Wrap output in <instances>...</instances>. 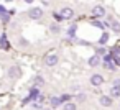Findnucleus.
<instances>
[{
  "label": "nucleus",
  "mask_w": 120,
  "mask_h": 110,
  "mask_svg": "<svg viewBox=\"0 0 120 110\" xmlns=\"http://www.w3.org/2000/svg\"><path fill=\"white\" fill-rule=\"evenodd\" d=\"M28 17H30L31 20H40V18L43 17V10H41L40 7H35V8H31V10L28 12Z\"/></svg>",
  "instance_id": "obj_1"
},
{
  "label": "nucleus",
  "mask_w": 120,
  "mask_h": 110,
  "mask_svg": "<svg viewBox=\"0 0 120 110\" xmlns=\"http://www.w3.org/2000/svg\"><path fill=\"white\" fill-rule=\"evenodd\" d=\"M45 64H46L48 67H53V66H56V64H58V54H54V53L48 54V56L45 58Z\"/></svg>",
  "instance_id": "obj_2"
},
{
  "label": "nucleus",
  "mask_w": 120,
  "mask_h": 110,
  "mask_svg": "<svg viewBox=\"0 0 120 110\" xmlns=\"http://www.w3.org/2000/svg\"><path fill=\"white\" fill-rule=\"evenodd\" d=\"M92 15H94L95 18H102V17L105 15V10H104V7H102V5H95V7L92 8Z\"/></svg>",
  "instance_id": "obj_3"
},
{
  "label": "nucleus",
  "mask_w": 120,
  "mask_h": 110,
  "mask_svg": "<svg viewBox=\"0 0 120 110\" xmlns=\"http://www.w3.org/2000/svg\"><path fill=\"white\" fill-rule=\"evenodd\" d=\"M8 76H10L12 79H18V77L22 76V69L17 67V66H12V67L8 69Z\"/></svg>",
  "instance_id": "obj_4"
},
{
  "label": "nucleus",
  "mask_w": 120,
  "mask_h": 110,
  "mask_svg": "<svg viewBox=\"0 0 120 110\" xmlns=\"http://www.w3.org/2000/svg\"><path fill=\"white\" fill-rule=\"evenodd\" d=\"M90 84H92V85H102V84H104V76H100V74H92V76H90Z\"/></svg>",
  "instance_id": "obj_5"
},
{
  "label": "nucleus",
  "mask_w": 120,
  "mask_h": 110,
  "mask_svg": "<svg viewBox=\"0 0 120 110\" xmlns=\"http://www.w3.org/2000/svg\"><path fill=\"white\" fill-rule=\"evenodd\" d=\"M59 13L63 15V18H64V20H71V18L74 17V10H72V8H68V7H66V8H63Z\"/></svg>",
  "instance_id": "obj_6"
},
{
  "label": "nucleus",
  "mask_w": 120,
  "mask_h": 110,
  "mask_svg": "<svg viewBox=\"0 0 120 110\" xmlns=\"http://www.w3.org/2000/svg\"><path fill=\"white\" fill-rule=\"evenodd\" d=\"M38 95H40V89H38V87H31V89H30V95H28L26 100H36Z\"/></svg>",
  "instance_id": "obj_7"
},
{
  "label": "nucleus",
  "mask_w": 120,
  "mask_h": 110,
  "mask_svg": "<svg viewBox=\"0 0 120 110\" xmlns=\"http://www.w3.org/2000/svg\"><path fill=\"white\" fill-rule=\"evenodd\" d=\"M99 102H100L102 107H110V105H112V97H110V95H102Z\"/></svg>",
  "instance_id": "obj_8"
},
{
  "label": "nucleus",
  "mask_w": 120,
  "mask_h": 110,
  "mask_svg": "<svg viewBox=\"0 0 120 110\" xmlns=\"http://www.w3.org/2000/svg\"><path fill=\"white\" fill-rule=\"evenodd\" d=\"M100 64V56L99 54H94L92 58H89V66L90 67H95V66H99Z\"/></svg>",
  "instance_id": "obj_9"
},
{
  "label": "nucleus",
  "mask_w": 120,
  "mask_h": 110,
  "mask_svg": "<svg viewBox=\"0 0 120 110\" xmlns=\"http://www.w3.org/2000/svg\"><path fill=\"white\" fill-rule=\"evenodd\" d=\"M104 66H105V69H109V71H117V66H115V62L112 61V59H107V61H104Z\"/></svg>",
  "instance_id": "obj_10"
},
{
  "label": "nucleus",
  "mask_w": 120,
  "mask_h": 110,
  "mask_svg": "<svg viewBox=\"0 0 120 110\" xmlns=\"http://www.w3.org/2000/svg\"><path fill=\"white\" fill-rule=\"evenodd\" d=\"M49 103H51V107H53V108H56V107H61V105H63L61 99H59V97H56V95L49 99Z\"/></svg>",
  "instance_id": "obj_11"
},
{
  "label": "nucleus",
  "mask_w": 120,
  "mask_h": 110,
  "mask_svg": "<svg viewBox=\"0 0 120 110\" xmlns=\"http://www.w3.org/2000/svg\"><path fill=\"white\" fill-rule=\"evenodd\" d=\"M109 94H110V97H120V87L112 85V87H110V90H109Z\"/></svg>",
  "instance_id": "obj_12"
},
{
  "label": "nucleus",
  "mask_w": 120,
  "mask_h": 110,
  "mask_svg": "<svg viewBox=\"0 0 120 110\" xmlns=\"http://www.w3.org/2000/svg\"><path fill=\"white\" fill-rule=\"evenodd\" d=\"M0 48H2V49H7V48H8V40H7V35H2V36H0Z\"/></svg>",
  "instance_id": "obj_13"
},
{
  "label": "nucleus",
  "mask_w": 120,
  "mask_h": 110,
  "mask_svg": "<svg viewBox=\"0 0 120 110\" xmlns=\"http://www.w3.org/2000/svg\"><path fill=\"white\" fill-rule=\"evenodd\" d=\"M63 110H77V105H76V103H72V102H68V103H64Z\"/></svg>",
  "instance_id": "obj_14"
},
{
  "label": "nucleus",
  "mask_w": 120,
  "mask_h": 110,
  "mask_svg": "<svg viewBox=\"0 0 120 110\" xmlns=\"http://www.w3.org/2000/svg\"><path fill=\"white\" fill-rule=\"evenodd\" d=\"M49 30H51V33H59L61 31V26H59V23H53L49 26Z\"/></svg>",
  "instance_id": "obj_15"
},
{
  "label": "nucleus",
  "mask_w": 120,
  "mask_h": 110,
  "mask_svg": "<svg viewBox=\"0 0 120 110\" xmlns=\"http://www.w3.org/2000/svg\"><path fill=\"white\" fill-rule=\"evenodd\" d=\"M110 26H112V31L120 33V23H118V22H113V20H112V25H110Z\"/></svg>",
  "instance_id": "obj_16"
},
{
  "label": "nucleus",
  "mask_w": 120,
  "mask_h": 110,
  "mask_svg": "<svg viewBox=\"0 0 120 110\" xmlns=\"http://www.w3.org/2000/svg\"><path fill=\"white\" fill-rule=\"evenodd\" d=\"M107 41H109V35H107V33H104V35L100 36V40H99V44H100V46H104Z\"/></svg>",
  "instance_id": "obj_17"
},
{
  "label": "nucleus",
  "mask_w": 120,
  "mask_h": 110,
  "mask_svg": "<svg viewBox=\"0 0 120 110\" xmlns=\"http://www.w3.org/2000/svg\"><path fill=\"white\" fill-rule=\"evenodd\" d=\"M0 20H2L4 23H7V22L10 20V15H8V12H4V13H0Z\"/></svg>",
  "instance_id": "obj_18"
},
{
  "label": "nucleus",
  "mask_w": 120,
  "mask_h": 110,
  "mask_svg": "<svg viewBox=\"0 0 120 110\" xmlns=\"http://www.w3.org/2000/svg\"><path fill=\"white\" fill-rule=\"evenodd\" d=\"M76 28H77L76 25H72V26H69V28H68V35H69L71 38H74V35H76Z\"/></svg>",
  "instance_id": "obj_19"
},
{
  "label": "nucleus",
  "mask_w": 120,
  "mask_h": 110,
  "mask_svg": "<svg viewBox=\"0 0 120 110\" xmlns=\"http://www.w3.org/2000/svg\"><path fill=\"white\" fill-rule=\"evenodd\" d=\"M45 84V79L41 77V76H38L36 79H35V87H40V85H43Z\"/></svg>",
  "instance_id": "obj_20"
},
{
  "label": "nucleus",
  "mask_w": 120,
  "mask_h": 110,
  "mask_svg": "<svg viewBox=\"0 0 120 110\" xmlns=\"http://www.w3.org/2000/svg\"><path fill=\"white\" fill-rule=\"evenodd\" d=\"M53 18H54V20H56L58 23L64 20V18H63V15H61V13H58V12H54V13H53Z\"/></svg>",
  "instance_id": "obj_21"
},
{
  "label": "nucleus",
  "mask_w": 120,
  "mask_h": 110,
  "mask_svg": "<svg viewBox=\"0 0 120 110\" xmlns=\"http://www.w3.org/2000/svg\"><path fill=\"white\" fill-rule=\"evenodd\" d=\"M92 25H94V26H95V28H100V30H102V28H104V25H102V23H100V22H99V20H94V22H92Z\"/></svg>",
  "instance_id": "obj_22"
},
{
  "label": "nucleus",
  "mask_w": 120,
  "mask_h": 110,
  "mask_svg": "<svg viewBox=\"0 0 120 110\" xmlns=\"http://www.w3.org/2000/svg\"><path fill=\"white\" fill-rule=\"evenodd\" d=\"M59 99H61V102H68V100L71 99V95H69V94H63Z\"/></svg>",
  "instance_id": "obj_23"
},
{
  "label": "nucleus",
  "mask_w": 120,
  "mask_h": 110,
  "mask_svg": "<svg viewBox=\"0 0 120 110\" xmlns=\"http://www.w3.org/2000/svg\"><path fill=\"white\" fill-rule=\"evenodd\" d=\"M113 62H115V66H120V56H117V54H113Z\"/></svg>",
  "instance_id": "obj_24"
},
{
  "label": "nucleus",
  "mask_w": 120,
  "mask_h": 110,
  "mask_svg": "<svg viewBox=\"0 0 120 110\" xmlns=\"http://www.w3.org/2000/svg\"><path fill=\"white\" fill-rule=\"evenodd\" d=\"M77 100H79V102H84V100H86V94H79V95H77Z\"/></svg>",
  "instance_id": "obj_25"
},
{
  "label": "nucleus",
  "mask_w": 120,
  "mask_h": 110,
  "mask_svg": "<svg viewBox=\"0 0 120 110\" xmlns=\"http://www.w3.org/2000/svg\"><path fill=\"white\" fill-rule=\"evenodd\" d=\"M104 53H105V48H99L97 49V54H104Z\"/></svg>",
  "instance_id": "obj_26"
},
{
  "label": "nucleus",
  "mask_w": 120,
  "mask_h": 110,
  "mask_svg": "<svg viewBox=\"0 0 120 110\" xmlns=\"http://www.w3.org/2000/svg\"><path fill=\"white\" fill-rule=\"evenodd\" d=\"M113 85H117V87H120V79H115V81H113Z\"/></svg>",
  "instance_id": "obj_27"
},
{
  "label": "nucleus",
  "mask_w": 120,
  "mask_h": 110,
  "mask_svg": "<svg viewBox=\"0 0 120 110\" xmlns=\"http://www.w3.org/2000/svg\"><path fill=\"white\" fill-rule=\"evenodd\" d=\"M4 12H7V10H5V7H2V5H0V13H4Z\"/></svg>",
  "instance_id": "obj_28"
},
{
  "label": "nucleus",
  "mask_w": 120,
  "mask_h": 110,
  "mask_svg": "<svg viewBox=\"0 0 120 110\" xmlns=\"http://www.w3.org/2000/svg\"><path fill=\"white\" fill-rule=\"evenodd\" d=\"M25 2H26V4H31V2H33V0H25Z\"/></svg>",
  "instance_id": "obj_29"
},
{
  "label": "nucleus",
  "mask_w": 120,
  "mask_h": 110,
  "mask_svg": "<svg viewBox=\"0 0 120 110\" xmlns=\"http://www.w3.org/2000/svg\"><path fill=\"white\" fill-rule=\"evenodd\" d=\"M45 110H48V108H45Z\"/></svg>",
  "instance_id": "obj_30"
}]
</instances>
